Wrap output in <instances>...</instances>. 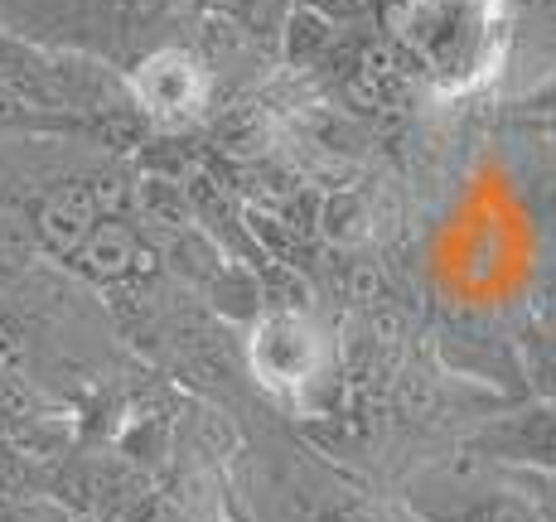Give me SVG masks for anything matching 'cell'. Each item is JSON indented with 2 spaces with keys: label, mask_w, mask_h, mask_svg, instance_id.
<instances>
[{
  "label": "cell",
  "mask_w": 556,
  "mask_h": 522,
  "mask_svg": "<svg viewBox=\"0 0 556 522\" xmlns=\"http://www.w3.org/2000/svg\"><path fill=\"white\" fill-rule=\"evenodd\" d=\"M465 498H451V508L435 504H416V513L426 522H538L528 498L504 494V488H459Z\"/></svg>",
  "instance_id": "5"
},
{
  "label": "cell",
  "mask_w": 556,
  "mask_h": 522,
  "mask_svg": "<svg viewBox=\"0 0 556 522\" xmlns=\"http://www.w3.org/2000/svg\"><path fill=\"white\" fill-rule=\"evenodd\" d=\"M542 102H547V106H556V82H552L547 92H542Z\"/></svg>",
  "instance_id": "9"
},
{
  "label": "cell",
  "mask_w": 556,
  "mask_h": 522,
  "mask_svg": "<svg viewBox=\"0 0 556 522\" xmlns=\"http://www.w3.org/2000/svg\"><path fill=\"white\" fill-rule=\"evenodd\" d=\"M325 44H329V15H319L315 5L295 10L291 15V59L305 63V59H315Z\"/></svg>",
  "instance_id": "6"
},
{
  "label": "cell",
  "mask_w": 556,
  "mask_h": 522,
  "mask_svg": "<svg viewBox=\"0 0 556 522\" xmlns=\"http://www.w3.org/2000/svg\"><path fill=\"white\" fill-rule=\"evenodd\" d=\"M402 49L441 88L465 92L498 68L508 49V0H406Z\"/></svg>",
  "instance_id": "1"
},
{
  "label": "cell",
  "mask_w": 556,
  "mask_h": 522,
  "mask_svg": "<svg viewBox=\"0 0 556 522\" xmlns=\"http://www.w3.org/2000/svg\"><path fill=\"white\" fill-rule=\"evenodd\" d=\"M518 484L528 488V504L538 522H556V470H528Z\"/></svg>",
  "instance_id": "8"
},
{
  "label": "cell",
  "mask_w": 556,
  "mask_h": 522,
  "mask_svg": "<svg viewBox=\"0 0 556 522\" xmlns=\"http://www.w3.org/2000/svg\"><path fill=\"white\" fill-rule=\"evenodd\" d=\"M131 92L151 116L175 122V116H189L203 106L208 78H203L199 59H189L185 49H160L131 73Z\"/></svg>",
  "instance_id": "3"
},
{
  "label": "cell",
  "mask_w": 556,
  "mask_h": 522,
  "mask_svg": "<svg viewBox=\"0 0 556 522\" xmlns=\"http://www.w3.org/2000/svg\"><path fill=\"white\" fill-rule=\"evenodd\" d=\"M325 364V348H319V334L305 324L301 315L276 310L256 324L252 334V368L266 387L276 392H295L305 387L309 378Z\"/></svg>",
  "instance_id": "2"
},
{
  "label": "cell",
  "mask_w": 556,
  "mask_h": 522,
  "mask_svg": "<svg viewBox=\"0 0 556 522\" xmlns=\"http://www.w3.org/2000/svg\"><path fill=\"white\" fill-rule=\"evenodd\" d=\"M363 222H368V208H363L354 194H339V199H329V204H325V228H329V238L358 242L363 232H368Z\"/></svg>",
  "instance_id": "7"
},
{
  "label": "cell",
  "mask_w": 556,
  "mask_h": 522,
  "mask_svg": "<svg viewBox=\"0 0 556 522\" xmlns=\"http://www.w3.org/2000/svg\"><path fill=\"white\" fill-rule=\"evenodd\" d=\"M479 450H489L504 464H522V470H556V407H528L513 417L494 421L479 435Z\"/></svg>",
  "instance_id": "4"
}]
</instances>
